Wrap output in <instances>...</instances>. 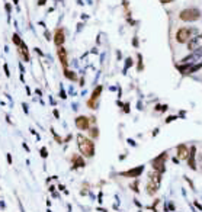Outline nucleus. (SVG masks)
I'll return each mask as SVG.
<instances>
[{"mask_svg": "<svg viewBox=\"0 0 202 212\" xmlns=\"http://www.w3.org/2000/svg\"><path fill=\"white\" fill-rule=\"evenodd\" d=\"M77 145H79L80 153L83 154L84 157L90 159V157L95 156V142L92 141L90 138L84 137L83 134H79V135H77Z\"/></svg>", "mask_w": 202, "mask_h": 212, "instance_id": "1", "label": "nucleus"}, {"mask_svg": "<svg viewBox=\"0 0 202 212\" xmlns=\"http://www.w3.org/2000/svg\"><path fill=\"white\" fill-rule=\"evenodd\" d=\"M199 166H201V172H202V154L199 156Z\"/></svg>", "mask_w": 202, "mask_h": 212, "instance_id": "25", "label": "nucleus"}, {"mask_svg": "<svg viewBox=\"0 0 202 212\" xmlns=\"http://www.w3.org/2000/svg\"><path fill=\"white\" fill-rule=\"evenodd\" d=\"M64 76L67 77L68 80H71V81H76V80H77V74H76L74 71L68 70V69H66V70H64Z\"/></svg>", "mask_w": 202, "mask_h": 212, "instance_id": "16", "label": "nucleus"}, {"mask_svg": "<svg viewBox=\"0 0 202 212\" xmlns=\"http://www.w3.org/2000/svg\"><path fill=\"white\" fill-rule=\"evenodd\" d=\"M159 186H160L159 183L148 180V182H147V185H146V190H147V193L150 195V196H154V195L157 193V190H159Z\"/></svg>", "mask_w": 202, "mask_h": 212, "instance_id": "12", "label": "nucleus"}, {"mask_svg": "<svg viewBox=\"0 0 202 212\" xmlns=\"http://www.w3.org/2000/svg\"><path fill=\"white\" fill-rule=\"evenodd\" d=\"M130 187H131V189L134 190L135 193H138V192H140V190H138V179H135V182L130 185Z\"/></svg>", "mask_w": 202, "mask_h": 212, "instance_id": "19", "label": "nucleus"}, {"mask_svg": "<svg viewBox=\"0 0 202 212\" xmlns=\"http://www.w3.org/2000/svg\"><path fill=\"white\" fill-rule=\"evenodd\" d=\"M12 41H13V44H15L16 47H19V45L23 42V41H22V38L17 35V34H13V36H12Z\"/></svg>", "mask_w": 202, "mask_h": 212, "instance_id": "18", "label": "nucleus"}, {"mask_svg": "<svg viewBox=\"0 0 202 212\" xmlns=\"http://www.w3.org/2000/svg\"><path fill=\"white\" fill-rule=\"evenodd\" d=\"M148 180H151V182H156V183H159L160 185V182H161V173H159V172H151V173H148Z\"/></svg>", "mask_w": 202, "mask_h": 212, "instance_id": "15", "label": "nucleus"}, {"mask_svg": "<svg viewBox=\"0 0 202 212\" xmlns=\"http://www.w3.org/2000/svg\"><path fill=\"white\" fill-rule=\"evenodd\" d=\"M57 55H58V60H60L63 69H64V70L68 69V57H67L66 48H64V47H58V48H57Z\"/></svg>", "mask_w": 202, "mask_h": 212, "instance_id": "8", "label": "nucleus"}, {"mask_svg": "<svg viewBox=\"0 0 202 212\" xmlns=\"http://www.w3.org/2000/svg\"><path fill=\"white\" fill-rule=\"evenodd\" d=\"M199 18H201V12L196 7H188L179 13V19L183 22H196Z\"/></svg>", "mask_w": 202, "mask_h": 212, "instance_id": "2", "label": "nucleus"}, {"mask_svg": "<svg viewBox=\"0 0 202 212\" xmlns=\"http://www.w3.org/2000/svg\"><path fill=\"white\" fill-rule=\"evenodd\" d=\"M143 170H144V166H138V167H135V169H131V170H128V172H122V173H121V176L137 179L138 176H141Z\"/></svg>", "mask_w": 202, "mask_h": 212, "instance_id": "10", "label": "nucleus"}, {"mask_svg": "<svg viewBox=\"0 0 202 212\" xmlns=\"http://www.w3.org/2000/svg\"><path fill=\"white\" fill-rule=\"evenodd\" d=\"M74 124L80 131H89L90 129V118H87L84 115H80V116L76 118Z\"/></svg>", "mask_w": 202, "mask_h": 212, "instance_id": "6", "label": "nucleus"}, {"mask_svg": "<svg viewBox=\"0 0 202 212\" xmlns=\"http://www.w3.org/2000/svg\"><path fill=\"white\" fill-rule=\"evenodd\" d=\"M195 206H196L198 209H202V206H201V205H199V203H198V202H195Z\"/></svg>", "mask_w": 202, "mask_h": 212, "instance_id": "26", "label": "nucleus"}, {"mask_svg": "<svg viewBox=\"0 0 202 212\" xmlns=\"http://www.w3.org/2000/svg\"><path fill=\"white\" fill-rule=\"evenodd\" d=\"M13 3H15V4H17V3H19V0H13Z\"/></svg>", "mask_w": 202, "mask_h": 212, "instance_id": "27", "label": "nucleus"}, {"mask_svg": "<svg viewBox=\"0 0 202 212\" xmlns=\"http://www.w3.org/2000/svg\"><path fill=\"white\" fill-rule=\"evenodd\" d=\"M176 153H177V159L179 160H188L190 154V148L186 147V144H179L176 147Z\"/></svg>", "mask_w": 202, "mask_h": 212, "instance_id": "9", "label": "nucleus"}, {"mask_svg": "<svg viewBox=\"0 0 202 212\" xmlns=\"http://www.w3.org/2000/svg\"><path fill=\"white\" fill-rule=\"evenodd\" d=\"M41 153H42V157H47V150H45V148H42Z\"/></svg>", "mask_w": 202, "mask_h": 212, "instance_id": "22", "label": "nucleus"}, {"mask_svg": "<svg viewBox=\"0 0 202 212\" xmlns=\"http://www.w3.org/2000/svg\"><path fill=\"white\" fill-rule=\"evenodd\" d=\"M102 90H103V87L99 84V86H96L95 90L92 92V96H90V99L87 100V106H89L90 109H96V107H98V99L101 97Z\"/></svg>", "mask_w": 202, "mask_h": 212, "instance_id": "4", "label": "nucleus"}, {"mask_svg": "<svg viewBox=\"0 0 202 212\" xmlns=\"http://www.w3.org/2000/svg\"><path fill=\"white\" fill-rule=\"evenodd\" d=\"M54 44H55V47L58 48V47H63L64 44H66V34H64V31L61 29V28H58V29H55V32H54Z\"/></svg>", "mask_w": 202, "mask_h": 212, "instance_id": "7", "label": "nucleus"}, {"mask_svg": "<svg viewBox=\"0 0 202 212\" xmlns=\"http://www.w3.org/2000/svg\"><path fill=\"white\" fill-rule=\"evenodd\" d=\"M89 135H90L92 138H98V137H99V129H98L96 126L90 128V129H89Z\"/></svg>", "mask_w": 202, "mask_h": 212, "instance_id": "17", "label": "nucleus"}, {"mask_svg": "<svg viewBox=\"0 0 202 212\" xmlns=\"http://www.w3.org/2000/svg\"><path fill=\"white\" fill-rule=\"evenodd\" d=\"M71 161H73V167L76 169V167H84V160L80 157V156H77V154H74L73 157H71Z\"/></svg>", "mask_w": 202, "mask_h": 212, "instance_id": "14", "label": "nucleus"}, {"mask_svg": "<svg viewBox=\"0 0 202 212\" xmlns=\"http://www.w3.org/2000/svg\"><path fill=\"white\" fill-rule=\"evenodd\" d=\"M160 3H163V4H166V3H170V1H173V0H159Z\"/></svg>", "mask_w": 202, "mask_h": 212, "instance_id": "24", "label": "nucleus"}, {"mask_svg": "<svg viewBox=\"0 0 202 212\" xmlns=\"http://www.w3.org/2000/svg\"><path fill=\"white\" fill-rule=\"evenodd\" d=\"M167 153L164 151V153H161L160 156H157L156 159L151 160V167L153 170H156V172H159V173H164V170H166V161H167Z\"/></svg>", "mask_w": 202, "mask_h": 212, "instance_id": "3", "label": "nucleus"}, {"mask_svg": "<svg viewBox=\"0 0 202 212\" xmlns=\"http://www.w3.org/2000/svg\"><path fill=\"white\" fill-rule=\"evenodd\" d=\"M143 70V57L141 54H138V71Z\"/></svg>", "mask_w": 202, "mask_h": 212, "instance_id": "20", "label": "nucleus"}, {"mask_svg": "<svg viewBox=\"0 0 202 212\" xmlns=\"http://www.w3.org/2000/svg\"><path fill=\"white\" fill-rule=\"evenodd\" d=\"M192 36V31L189 29V28H180V29H177V32H176V41L179 42V44H185L189 41V38Z\"/></svg>", "mask_w": 202, "mask_h": 212, "instance_id": "5", "label": "nucleus"}, {"mask_svg": "<svg viewBox=\"0 0 202 212\" xmlns=\"http://www.w3.org/2000/svg\"><path fill=\"white\" fill-rule=\"evenodd\" d=\"M47 3V0H38V4L39 6H42V4H45Z\"/></svg>", "mask_w": 202, "mask_h": 212, "instance_id": "23", "label": "nucleus"}, {"mask_svg": "<svg viewBox=\"0 0 202 212\" xmlns=\"http://www.w3.org/2000/svg\"><path fill=\"white\" fill-rule=\"evenodd\" d=\"M17 48V53H19V55L22 57V60L23 61H29L31 60V55H29V48H28V45L25 44V42H22L19 47H16Z\"/></svg>", "mask_w": 202, "mask_h": 212, "instance_id": "11", "label": "nucleus"}, {"mask_svg": "<svg viewBox=\"0 0 202 212\" xmlns=\"http://www.w3.org/2000/svg\"><path fill=\"white\" fill-rule=\"evenodd\" d=\"M174 119H176V116H169L167 119H166V122L169 124V122H172V121H174Z\"/></svg>", "mask_w": 202, "mask_h": 212, "instance_id": "21", "label": "nucleus"}, {"mask_svg": "<svg viewBox=\"0 0 202 212\" xmlns=\"http://www.w3.org/2000/svg\"><path fill=\"white\" fill-rule=\"evenodd\" d=\"M195 153H196V147H190V154H189V159H188V166L192 169V170H196V160H195Z\"/></svg>", "mask_w": 202, "mask_h": 212, "instance_id": "13", "label": "nucleus"}]
</instances>
